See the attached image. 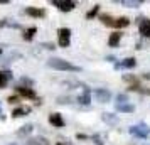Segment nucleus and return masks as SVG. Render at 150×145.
<instances>
[{
    "label": "nucleus",
    "instance_id": "obj_1",
    "mask_svg": "<svg viewBox=\"0 0 150 145\" xmlns=\"http://www.w3.org/2000/svg\"><path fill=\"white\" fill-rule=\"evenodd\" d=\"M47 66L52 68V69H57V71H73V73L81 71V68L71 64L69 61H64V59H61V57H51V59L47 61Z\"/></svg>",
    "mask_w": 150,
    "mask_h": 145
},
{
    "label": "nucleus",
    "instance_id": "obj_2",
    "mask_svg": "<svg viewBox=\"0 0 150 145\" xmlns=\"http://www.w3.org/2000/svg\"><path fill=\"white\" fill-rule=\"evenodd\" d=\"M100 21L108 25V27H115V29H123V27H128L130 25V19L128 17H118V19H113L111 15L108 14H103L100 15Z\"/></svg>",
    "mask_w": 150,
    "mask_h": 145
},
{
    "label": "nucleus",
    "instance_id": "obj_3",
    "mask_svg": "<svg viewBox=\"0 0 150 145\" xmlns=\"http://www.w3.org/2000/svg\"><path fill=\"white\" fill-rule=\"evenodd\" d=\"M57 35H59V46L61 47H69V44H71V29L61 27L57 30Z\"/></svg>",
    "mask_w": 150,
    "mask_h": 145
},
{
    "label": "nucleus",
    "instance_id": "obj_4",
    "mask_svg": "<svg viewBox=\"0 0 150 145\" xmlns=\"http://www.w3.org/2000/svg\"><path fill=\"white\" fill-rule=\"evenodd\" d=\"M95 98L98 103H108L110 100H111V91L110 90H105V88H96L95 91Z\"/></svg>",
    "mask_w": 150,
    "mask_h": 145
},
{
    "label": "nucleus",
    "instance_id": "obj_5",
    "mask_svg": "<svg viewBox=\"0 0 150 145\" xmlns=\"http://www.w3.org/2000/svg\"><path fill=\"white\" fill-rule=\"evenodd\" d=\"M51 4L52 5H56V7L59 8V10H62V12H71L73 8L76 7V2H73V0H51Z\"/></svg>",
    "mask_w": 150,
    "mask_h": 145
},
{
    "label": "nucleus",
    "instance_id": "obj_6",
    "mask_svg": "<svg viewBox=\"0 0 150 145\" xmlns=\"http://www.w3.org/2000/svg\"><path fill=\"white\" fill-rule=\"evenodd\" d=\"M137 24H138V30H140L142 37H150V19L138 17L137 19Z\"/></svg>",
    "mask_w": 150,
    "mask_h": 145
},
{
    "label": "nucleus",
    "instance_id": "obj_7",
    "mask_svg": "<svg viewBox=\"0 0 150 145\" xmlns=\"http://www.w3.org/2000/svg\"><path fill=\"white\" fill-rule=\"evenodd\" d=\"M128 132H130V135L138 137V138H147L150 135L149 127H145V125H140V127H130Z\"/></svg>",
    "mask_w": 150,
    "mask_h": 145
},
{
    "label": "nucleus",
    "instance_id": "obj_8",
    "mask_svg": "<svg viewBox=\"0 0 150 145\" xmlns=\"http://www.w3.org/2000/svg\"><path fill=\"white\" fill-rule=\"evenodd\" d=\"M15 91L21 95V96L24 98H29V100H37V105H41V100L37 98V95H35V91L32 90V88H25V86H17L15 88Z\"/></svg>",
    "mask_w": 150,
    "mask_h": 145
},
{
    "label": "nucleus",
    "instance_id": "obj_9",
    "mask_svg": "<svg viewBox=\"0 0 150 145\" xmlns=\"http://www.w3.org/2000/svg\"><path fill=\"white\" fill-rule=\"evenodd\" d=\"M137 66V59L135 57H127L120 62H115V69H132Z\"/></svg>",
    "mask_w": 150,
    "mask_h": 145
},
{
    "label": "nucleus",
    "instance_id": "obj_10",
    "mask_svg": "<svg viewBox=\"0 0 150 145\" xmlns=\"http://www.w3.org/2000/svg\"><path fill=\"white\" fill-rule=\"evenodd\" d=\"M25 15L29 17H34V19H42V17H46V10L44 8H37V7H25Z\"/></svg>",
    "mask_w": 150,
    "mask_h": 145
},
{
    "label": "nucleus",
    "instance_id": "obj_11",
    "mask_svg": "<svg viewBox=\"0 0 150 145\" xmlns=\"http://www.w3.org/2000/svg\"><path fill=\"white\" fill-rule=\"evenodd\" d=\"M49 123L56 128H62L64 127V118H62L61 113H51L49 115Z\"/></svg>",
    "mask_w": 150,
    "mask_h": 145
},
{
    "label": "nucleus",
    "instance_id": "obj_12",
    "mask_svg": "<svg viewBox=\"0 0 150 145\" xmlns=\"http://www.w3.org/2000/svg\"><path fill=\"white\" fill-rule=\"evenodd\" d=\"M12 78H14L12 71H0V90H4Z\"/></svg>",
    "mask_w": 150,
    "mask_h": 145
},
{
    "label": "nucleus",
    "instance_id": "obj_13",
    "mask_svg": "<svg viewBox=\"0 0 150 145\" xmlns=\"http://www.w3.org/2000/svg\"><path fill=\"white\" fill-rule=\"evenodd\" d=\"M76 101L79 105H89L91 103V90L89 88H84V93H81L79 96L76 98Z\"/></svg>",
    "mask_w": 150,
    "mask_h": 145
},
{
    "label": "nucleus",
    "instance_id": "obj_14",
    "mask_svg": "<svg viewBox=\"0 0 150 145\" xmlns=\"http://www.w3.org/2000/svg\"><path fill=\"white\" fill-rule=\"evenodd\" d=\"M32 130H34V125H32V123L22 125L21 128L17 130V135H19V137H27V135H30V133H32Z\"/></svg>",
    "mask_w": 150,
    "mask_h": 145
},
{
    "label": "nucleus",
    "instance_id": "obj_15",
    "mask_svg": "<svg viewBox=\"0 0 150 145\" xmlns=\"http://www.w3.org/2000/svg\"><path fill=\"white\" fill-rule=\"evenodd\" d=\"M27 113H30V106H19V108H15L12 111V118H21L24 115H27Z\"/></svg>",
    "mask_w": 150,
    "mask_h": 145
},
{
    "label": "nucleus",
    "instance_id": "obj_16",
    "mask_svg": "<svg viewBox=\"0 0 150 145\" xmlns=\"http://www.w3.org/2000/svg\"><path fill=\"white\" fill-rule=\"evenodd\" d=\"M101 120L105 122V123H108V125H115L116 122H118V117H116L115 113H103L101 115Z\"/></svg>",
    "mask_w": 150,
    "mask_h": 145
},
{
    "label": "nucleus",
    "instance_id": "obj_17",
    "mask_svg": "<svg viewBox=\"0 0 150 145\" xmlns=\"http://www.w3.org/2000/svg\"><path fill=\"white\" fill-rule=\"evenodd\" d=\"M120 39H122V34H120V32H113L108 39V46L110 47H116V46L120 44Z\"/></svg>",
    "mask_w": 150,
    "mask_h": 145
},
{
    "label": "nucleus",
    "instance_id": "obj_18",
    "mask_svg": "<svg viewBox=\"0 0 150 145\" xmlns=\"http://www.w3.org/2000/svg\"><path fill=\"white\" fill-rule=\"evenodd\" d=\"M116 111H120V113H133L135 111V106L133 105H116Z\"/></svg>",
    "mask_w": 150,
    "mask_h": 145
},
{
    "label": "nucleus",
    "instance_id": "obj_19",
    "mask_svg": "<svg viewBox=\"0 0 150 145\" xmlns=\"http://www.w3.org/2000/svg\"><path fill=\"white\" fill-rule=\"evenodd\" d=\"M120 4L122 5H125V7H140V4H142V0H120Z\"/></svg>",
    "mask_w": 150,
    "mask_h": 145
},
{
    "label": "nucleus",
    "instance_id": "obj_20",
    "mask_svg": "<svg viewBox=\"0 0 150 145\" xmlns=\"http://www.w3.org/2000/svg\"><path fill=\"white\" fill-rule=\"evenodd\" d=\"M35 32H37V29L35 27H29L27 30H24V34H22L24 41H32V37H34Z\"/></svg>",
    "mask_w": 150,
    "mask_h": 145
},
{
    "label": "nucleus",
    "instance_id": "obj_21",
    "mask_svg": "<svg viewBox=\"0 0 150 145\" xmlns=\"http://www.w3.org/2000/svg\"><path fill=\"white\" fill-rule=\"evenodd\" d=\"M29 145H51L49 144V140L47 138H44V137H35L30 140V144Z\"/></svg>",
    "mask_w": 150,
    "mask_h": 145
},
{
    "label": "nucleus",
    "instance_id": "obj_22",
    "mask_svg": "<svg viewBox=\"0 0 150 145\" xmlns=\"http://www.w3.org/2000/svg\"><path fill=\"white\" fill-rule=\"evenodd\" d=\"M116 101H118L116 105H125L127 101H128V95H125V93H118V95H116Z\"/></svg>",
    "mask_w": 150,
    "mask_h": 145
},
{
    "label": "nucleus",
    "instance_id": "obj_23",
    "mask_svg": "<svg viewBox=\"0 0 150 145\" xmlns=\"http://www.w3.org/2000/svg\"><path fill=\"white\" fill-rule=\"evenodd\" d=\"M98 12H100V5H95V7H93L88 14H86V19H88V21H91L93 17H96V14H98Z\"/></svg>",
    "mask_w": 150,
    "mask_h": 145
},
{
    "label": "nucleus",
    "instance_id": "obj_24",
    "mask_svg": "<svg viewBox=\"0 0 150 145\" xmlns=\"http://www.w3.org/2000/svg\"><path fill=\"white\" fill-rule=\"evenodd\" d=\"M24 84H25V88H32V84H34V81H32V79H30V78H21V84H19V86H24Z\"/></svg>",
    "mask_w": 150,
    "mask_h": 145
},
{
    "label": "nucleus",
    "instance_id": "obj_25",
    "mask_svg": "<svg viewBox=\"0 0 150 145\" xmlns=\"http://www.w3.org/2000/svg\"><path fill=\"white\" fill-rule=\"evenodd\" d=\"M57 103L59 105H69L71 103V98L69 96H59L57 98Z\"/></svg>",
    "mask_w": 150,
    "mask_h": 145
},
{
    "label": "nucleus",
    "instance_id": "obj_26",
    "mask_svg": "<svg viewBox=\"0 0 150 145\" xmlns=\"http://www.w3.org/2000/svg\"><path fill=\"white\" fill-rule=\"evenodd\" d=\"M7 101L10 105H15V103H19V101H21V98L17 96V95H10V96L7 98Z\"/></svg>",
    "mask_w": 150,
    "mask_h": 145
},
{
    "label": "nucleus",
    "instance_id": "obj_27",
    "mask_svg": "<svg viewBox=\"0 0 150 145\" xmlns=\"http://www.w3.org/2000/svg\"><path fill=\"white\" fill-rule=\"evenodd\" d=\"M123 79H125V81H128V83H132V84H137V78L132 76V74H125Z\"/></svg>",
    "mask_w": 150,
    "mask_h": 145
},
{
    "label": "nucleus",
    "instance_id": "obj_28",
    "mask_svg": "<svg viewBox=\"0 0 150 145\" xmlns=\"http://www.w3.org/2000/svg\"><path fill=\"white\" fill-rule=\"evenodd\" d=\"M41 46H42L44 49H56V46L52 44V42H42Z\"/></svg>",
    "mask_w": 150,
    "mask_h": 145
},
{
    "label": "nucleus",
    "instance_id": "obj_29",
    "mask_svg": "<svg viewBox=\"0 0 150 145\" xmlns=\"http://www.w3.org/2000/svg\"><path fill=\"white\" fill-rule=\"evenodd\" d=\"M138 93H142V95H149V96H150V88H140Z\"/></svg>",
    "mask_w": 150,
    "mask_h": 145
},
{
    "label": "nucleus",
    "instance_id": "obj_30",
    "mask_svg": "<svg viewBox=\"0 0 150 145\" xmlns=\"http://www.w3.org/2000/svg\"><path fill=\"white\" fill-rule=\"evenodd\" d=\"M93 140H95V144H96V145H103V144H101V140H100V135H93Z\"/></svg>",
    "mask_w": 150,
    "mask_h": 145
},
{
    "label": "nucleus",
    "instance_id": "obj_31",
    "mask_svg": "<svg viewBox=\"0 0 150 145\" xmlns=\"http://www.w3.org/2000/svg\"><path fill=\"white\" fill-rule=\"evenodd\" d=\"M76 138H78V140H84V138H88V137H86V135H83V133H78Z\"/></svg>",
    "mask_w": 150,
    "mask_h": 145
},
{
    "label": "nucleus",
    "instance_id": "obj_32",
    "mask_svg": "<svg viewBox=\"0 0 150 145\" xmlns=\"http://www.w3.org/2000/svg\"><path fill=\"white\" fill-rule=\"evenodd\" d=\"M106 61L113 62V61H116V59H115V56H106Z\"/></svg>",
    "mask_w": 150,
    "mask_h": 145
},
{
    "label": "nucleus",
    "instance_id": "obj_33",
    "mask_svg": "<svg viewBox=\"0 0 150 145\" xmlns=\"http://www.w3.org/2000/svg\"><path fill=\"white\" fill-rule=\"evenodd\" d=\"M142 78H143V79H149V81H150V73H145Z\"/></svg>",
    "mask_w": 150,
    "mask_h": 145
},
{
    "label": "nucleus",
    "instance_id": "obj_34",
    "mask_svg": "<svg viewBox=\"0 0 150 145\" xmlns=\"http://www.w3.org/2000/svg\"><path fill=\"white\" fill-rule=\"evenodd\" d=\"M56 145H64V144H61V142H57V144H56Z\"/></svg>",
    "mask_w": 150,
    "mask_h": 145
},
{
    "label": "nucleus",
    "instance_id": "obj_35",
    "mask_svg": "<svg viewBox=\"0 0 150 145\" xmlns=\"http://www.w3.org/2000/svg\"><path fill=\"white\" fill-rule=\"evenodd\" d=\"M0 117H2V106H0Z\"/></svg>",
    "mask_w": 150,
    "mask_h": 145
},
{
    "label": "nucleus",
    "instance_id": "obj_36",
    "mask_svg": "<svg viewBox=\"0 0 150 145\" xmlns=\"http://www.w3.org/2000/svg\"><path fill=\"white\" fill-rule=\"evenodd\" d=\"M8 145H17V144H8Z\"/></svg>",
    "mask_w": 150,
    "mask_h": 145
},
{
    "label": "nucleus",
    "instance_id": "obj_37",
    "mask_svg": "<svg viewBox=\"0 0 150 145\" xmlns=\"http://www.w3.org/2000/svg\"><path fill=\"white\" fill-rule=\"evenodd\" d=\"M0 54H2V51H0Z\"/></svg>",
    "mask_w": 150,
    "mask_h": 145
}]
</instances>
